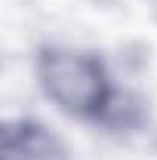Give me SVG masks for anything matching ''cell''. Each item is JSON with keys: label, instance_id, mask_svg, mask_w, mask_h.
Instances as JSON below:
<instances>
[{"label": "cell", "instance_id": "1", "mask_svg": "<svg viewBox=\"0 0 157 160\" xmlns=\"http://www.w3.org/2000/svg\"><path fill=\"white\" fill-rule=\"evenodd\" d=\"M40 89L59 111L77 120H93L105 126H136L142 111L129 96L111 86L105 62L71 46H40L34 59Z\"/></svg>", "mask_w": 157, "mask_h": 160}, {"label": "cell", "instance_id": "2", "mask_svg": "<svg viewBox=\"0 0 157 160\" xmlns=\"http://www.w3.org/2000/svg\"><path fill=\"white\" fill-rule=\"evenodd\" d=\"M3 160H71V154L49 126L31 117H16L3 126Z\"/></svg>", "mask_w": 157, "mask_h": 160}]
</instances>
